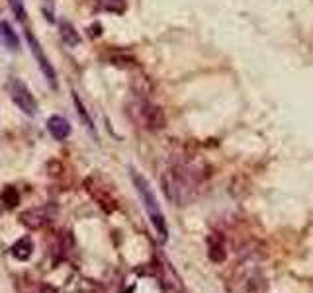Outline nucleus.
I'll list each match as a JSON object with an SVG mask.
<instances>
[{"mask_svg": "<svg viewBox=\"0 0 313 293\" xmlns=\"http://www.w3.org/2000/svg\"><path fill=\"white\" fill-rule=\"evenodd\" d=\"M198 186H200L198 172L188 166H176L163 176V188L166 198L178 205H186L194 198Z\"/></svg>", "mask_w": 313, "mask_h": 293, "instance_id": "f257e3e1", "label": "nucleus"}, {"mask_svg": "<svg viewBox=\"0 0 313 293\" xmlns=\"http://www.w3.org/2000/svg\"><path fill=\"white\" fill-rule=\"evenodd\" d=\"M131 178H133V186H135L139 198H141V202H143V207H145V211H147V215H149L153 227L157 231L159 239L164 242L166 241V237H168V229H166V221H164V215H163V211H161V205L157 202L155 191H153L149 182L145 180V176H141V174L135 172V170L131 172Z\"/></svg>", "mask_w": 313, "mask_h": 293, "instance_id": "f03ea898", "label": "nucleus"}, {"mask_svg": "<svg viewBox=\"0 0 313 293\" xmlns=\"http://www.w3.org/2000/svg\"><path fill=\"white\" fill-rule=\"evenodd\" d=\"M6 88H8V94H10V100H12L25 115H32V117H34V115L38 114V102H36L34 94L30 92V88L25 86L20 78L12 77L8 80Z\"/></svg>", "mask_w": 313, "mask_h": 293, "instance_id": "7ed1b4c3", "label": "nucleus"}, {"mask_svg": "<svg viewBox=\"0 0 313 293\" xmlns=\"http://www.w3.org/2000/svg\"><path fill=\"white\" fill-rule=\"evenodd\" d=\"M25 41H27V45H30V49L34 53V57H36V61H38L39 69H41V73H43V77L45 80L49 82L51 88H57V75H55V69H53V64L49 63V59L45 57V53L41 49V43L38 41V38L34 36V31H25Z\"/></svg>", "mask_w": 313, "mask_h": 293, "instance_id": "20e7f679", "label": "nucleus"}, {"mask_svg": "<svg viewBox=\"0 0 313 293\" xmlns=\"http://www.w3.org/2000/svg\"><path fill=\"white\" fill-rule=\"evenodd\" d=\"M55 213V207L53 205H43V207H34V209H27L22 213V223H24L27 229L36 231L45 227L51 221V217Z\"/></svg>", "mask_w": 313, "mask_h": 293, "instance_id": "39448f33", "label": "nucleus"}, {"mask_svg": "<svg viewBox=\"0 0 313 293\" xmlns=\"http://www.w3.org/2000/svg\"><path fill=\"white\" fill-rule=\"evenodd\" d=\"M139 114H141L143 123H145L149 129H163L164 123H166L163 110L157 108V106H151V104H147V102L139 104Z\"/></svg>", "mask_w": 313, "mask_h": 293, "instance_id": "423d86ee", "label": "nucleus"}, {"mask_svg": "<svg viewBox=\"0 0 313 293\" xmlns=\"http://www.w3.org/2000/svg\"><path fill=\"white\" fill-rule=\"evenodd\" d=\"M47 129H49V133L57 141L67 139L71 135V123L65 117H61V115H51L49 119H47Z\"/></svg>", "mask_w": 313, "mask_h": 293, "instance_id": "0eeeda50", "label": "nucleus"}, {"mask_svg": "<svg viewBox=\"0 0 313 293\" xmlns=\"http://www.w3.org/2000/svg\"><path fill=\"white\" fill-rule=\"evenodd\" d=\"M10 250H12V256L16 258V260L25 262V260L32 256V252H34V241H32L30 237H22L20 241L14 242Z\"/></svg>", "mask_w": 313, "mask_h": 293, "instance_id": "6e6552de", "label": "nucleus"}, {"mask_svg": "<svg viewBox=\"0 0 313 293\" xmlns=\"http://www.w3.org/2000/svg\"><path fill=\"white\" fill-rule=\"evenodd\" d=\"M0 34L4 38V43L10 51H16L18 49V38H16V31L12 29V26L8 22H0Z\"/></svg>", "mask_w": 313, "mask_h": 293, "instance_id": "1a4fd4ad", "label": "nucleus"}, {"mask_svg": "<svg viewBox=\"0 0 313 293\" xmlns=\"http://www.w3.org/2000/svg\"><path fill=\"white\" fill-rule=\"evenodd\" d=\"M61 38H63V41H65L67 45H71V47L78 45V41H80L78 34L75 31V27L71 26L69 22H61Z\"/></svg>", "mask_w": 313, "mask_h": 293, "instance_id": "9d476101", "label": "nucleus"}, {"mask_svg": "<svg viewBox=\"0 0 313 293\" xmlns=\"http://www.w3.org/2000/svg\"><path fill=\"white\" fill-rule=\"evenodd\" d=\"M8 6H10V10H12L14 16H16L20 22H25V18H27V12H25L24 0H8Z\"/></svg>", "mask_w": 313, "mask_h": 293, "instance_id": "9b49d317", "label": "nucleus"}, {"mask_svg": "<svg viewBox=\"0 0 313 293\" xmlns=\"http://www.w3.org/2000/svg\"><path fill=\"white\" fill-rule=\"evenodd\" d=\"M73 100H75V106L76 110H78V115H80V119L84 121V125H87L90 131H94V125H92V119H90V115L87 114V108L82 106V102H80V98L76 96V94H73Z\"/></svg>", "mask_w": 313, "mask_h": 293, "instance_id": "f8f14e48", "label": "nucleus"}, {"mask_svg": "<svg viewBox=\"0 0 313 293\" xmlns=\"http://www.w3.org/2000/svg\"><path fill=\"white\" fill-rule=\"evenodd\" d=\"M2 202L6 204V207H14V205H18V191L14 186H8L6 190L2 191Z\"/></svg>", "mask_w": 313, "mask_h": 293, "instance_id": "ddd939ff", "label": "nucleus"}]
</instances>
